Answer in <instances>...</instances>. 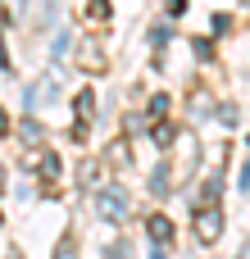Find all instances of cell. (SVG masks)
<instances>
[{"mask_svg": "<svg viewBox=\"0 0 250 259\" xmlns=\"http://www.w3.org/2000/svg\"><path fill=\"white\" fill-rule=\"evenodd\" d=\"M241 259H250V246H246V255H241Z\"/></svg>", "mask_w": 250, "mask_h": 259, "instance_id": "5", "label": "cell"}, {"mask_svg": "<svg viewBox=\"0 0 250 259\" xmlns=\"http://www.w3.org/2000/svg\"><path fill=\"white\" fill-rule=\"evenodd\" d=\"M123 209H128L123 191H114V187H109V191H100V214H105L109 223H118V219H123Z\"/></svg>", "mask_w": 250, "mask_h": 259, "instance_id": "1", "label": "cell"}, {"mask_svg": "<svg viewBox=\"0 0 250 259\" xmlns=\"http://www.w3.org/2000/svg\"><path fill=\"white\" fill-rule=\"evenodd\" d=\"M150 259H164V250H155V255H150Z\"/></svg>", "mask_w": 250, "mask_h": 259, "instance_id": "4", "label": "cell"}, {"mask_svg": "<svg viewBox=\"0 0 250 259\" xmlns=\"http://www.w3.org/2000/svg\"><path fill=\"white\" fill-rule=\"evenodd\" d=\"M150 237H155V241H169V223H164V219H150Z\"/></svg>", "mask_w": 250, "mask_h": 259, "instance_id": "3", "label": "cell"}, {"mask_svg": "<svg viewBox=\"0 0 250 259\" xmlns=\"http://www.w3.org/2000/svg\"><path fill=\"white\" fill-rule=\"evenodd\" d=\"M219 237V214L210 209V214H200V241H214Z\"/></svg>", "mask_w": 250, "mask_h": 259, "instance_id": "2", "label": "cell"}]
</instances>
